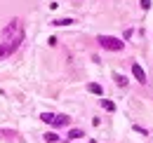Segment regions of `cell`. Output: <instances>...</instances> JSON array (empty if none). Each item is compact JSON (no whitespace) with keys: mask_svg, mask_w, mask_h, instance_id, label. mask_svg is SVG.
<instances>
[{"mask_svg":"<svg viewBox=\"0 0 153 143\" xmlns=\"http://www.w3.org/2000/svg\"><path fill=\"white\" fill-rule=\"evenodd\" d=\"M57 141H59L57 134H45V143H57Z\"/></svg>","mask_w":153,"mask_h":143,"instance_id":"10","label":"cell"},{"mask_svg":"<svg viewBox=\"0 0 153 143\" xmlns=\"http://www.w3.org/2000/svg\"><path fill=\"white\" fill-rule=\"evenodd\" d=\"M132 75L139 80V82H141V85H146V71H144L139 63H132Z\"/></svg>","mask_w":153,"mask_h":143,"instance_id":"4","label":"cell"},{"mask_svg":"<svg viewBox=\"0 0 153 143\" xmlns=\"http://www.w3.org/2000/svg\"><path fill=\"white\" fill-rule=\"evenodd\" d=\"M71 24H73L71 17L68 19H54V21H52V26H71Z\"/></svg>","mask_w":153,"mask_h":143,"instance_id":"8","label":"cell"},{"mask_svg":"<svg viewBox=\"0 0 153 143\" xmlns=\"http://www.w3.org/2000/svg\"><path fill=\"white\" fill-rule=\"evenodd\" d=\"M40 120L47 122V125H52V127H68L71 125V117L64 115V113H42Z\"/></svg>","mask_w":153,"mask_h":143,"instance_id":"3","label":"cell"},{"mask_svg":"<svg viewBox=\"0 0 153 143\" xmlns=\"http://www.w3.org/2000/svg\"><path fill=\"white\" fill-rule=\"evenodd\" d=\"M113 80H115V85H118V87H127V77H125V75L115 73V75H113Z\"/></svg>","mask_w":153,"mask_h":143,"instance_id":"7","label":"cell"},{"mask_svg":"<svg viewBox=\"0 0 153 143\" xmlns=\"http://www.w3.org/2000/svg\"><path fill=\"white\" fill-rule=\"evenodd\" d=\"M5 56H10V49H7V47L0 42V59H5Z\"/></svg>","mask_w":153,"mask_h":143,"instance_id":"11","label":"cell"},{"mask_svg":"<svg viewBox=\"0 0 153 143\" xmlns=\"http://www.w3.org/2000/svg\"><path fill=\"white\" fill-rule=\"evenodd\" d=\"M21 40H24V26H21V19H12L5 28H2V45L10 49V54H14L19 49Z\"/></svg>","mask_w":153,"mask_h":143,"instance_id":"1","label":"cell"},{"mask_svg":"<svg viewBox=\"0 0 153 143\" xmlns=\"http://www.w3.org/2000/svg\"><path fill=\"white\" fill-rule=\"evenodd\" d=\"M134 131H137V134H144V136H146V129H144V127H139V125H134Z\"/></svg>","mask_w":153,"mask_h":143,"instance_id":"13","label":"cell"},{"mask_svg":"<svg viewBox=\"0 0 153 143\" xmlns=\"http://www.w3.org/2000/svg\"><path fill=\"white\" fill-rule=\"evenodd\" d=\"M87 91H92V94H97V96H104L101 85H97V82H90V85H87Z\"/></svg>","mask_w":153,"mask_h":143,"instance_id":"6","label":"cell"},{"mask_svg":"<svg viewBox=\"0 0 153 143\" xmlns=\"http://www.w3.org/2000/svg\"><path fill=\"white\" fill-rule=\"evenodd\" d=\"M139 5H141V10L146 12V10H151V0H139Z\"/></svg>","mask_w":153,"mask_h":143,"instance_id":"12","label":"cell"},{"mask_svg":"<svg viewBox=\"0 0 153 143\" xmlns=\"http://www.w3.org/2000/svg\"><path fill=\"white\" fill-rule=\"evenodd\" d=\"M82 136H85L82 129H71V131H68V141H80Z\"/></svg>","mask_w":153,"mask_h":143,"instance_id":"5","label":"cell"},{"mask_svg":"<svg viewBox=\"0 0 153 143\" xmlns=\"http://www.w3.org/2000/svg\"><path fill=\"white\" fill-rule=\"evenodd\" d=\"M97 42H99L104 49H108V52H123V49H125V42H123L120 38H113V35H99Z\"/></svg>","mask_w":153,"mask_h":143,"instance_id":"2","label":"cell"},{"mask_svg":"<svg viewBox=\"0 0 153 143\" xmlns=\"http://www.w3.org/2000/svg\"><path fill=\"white\" fill-rule=\"evenodd\" d=\"M101 108H106V110H111V113H113V110H115V103H113V101H106V99H101Z\"/></svg>","mask_w":153,"mask_h":143,"instance_id":"9","label":"cell"}]
</instances>
